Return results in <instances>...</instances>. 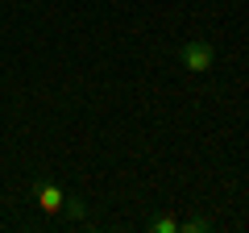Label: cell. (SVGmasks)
Here are the masks:
<instances>
[{
  "instance_id": "277c9868",
  "label": "cell",
  "mask_w": 249,
  "mask_h": 233,
  "mask_svg": "<svg viewBox=\"0 0 249 233\" xmlns=\"http://www.w3.org/2000/svg\"><path fill=\"white\" fill-rule=\"evenodd\" d=\"M145 229H150V233H178V221H175V216H154Z\"/></svg>"
},
{
  "instance_id": "7a4b0ae2",
  "label": "cell",
  "mask_w": 249,
  "mask_h": 233,
  "mask_svg": "<svg viewBox=\"0 0 249 233\" xmlns=\"http://www.w3.org/2000/svg\"><path fill=\"white\" fill-rule=\"evenodd\" d=\"M34 200H37V208H42V213H62L67 192H62L58 183H50V179H37V183H34Z\"/></svg>"
},
{
  "instance_id": "3957f363",
  "label": "cell",
  "mask_w": 249,
  "mask_h": 233,
  "mask_svg": "<svg viewBox=\"0 0 249 233\" xmlns=\"http://www.w3.org/2000/svg\"><path fill=\"white\" fill-rule=\"evenodd\" d=\"M62 213H67V221H83V216H88V204H83V200L79 196H67V200H62Z\"/></svg>"
},
{
  "instance_id": "6da1fadb",
  "label": "cell",
  "mask_w": 249,
  "mask_h": 233,
  "mask_svg": "<svg viewBox=\"0 0 249 233\" xmlns=\"http://www.w3.org/2000/svg\"><path fill=\"white\" fill-rule=\"evenodd\" d=\"M178 58H183V67H187V71L204 75V71H212L216 50H212V42H204V38H191V42H183V46H178Z\"/></svg>"
},
{
  "instance_id": "5b68a950",
  "label": "cell",
  "mask_w": 249,
  "mask_h": 233,
  "mask_svg": "<svg viewBox=\"0 0 249 233\" xmlns=\"http://www.w3.org/2000/svg\"><path fill=\"white\" fill-rule=\"evenodd\" d=\"M178 229H187V233H204V229H212V221H208V216H191V221H178Z\"/></svg>"
}]
</instances>
